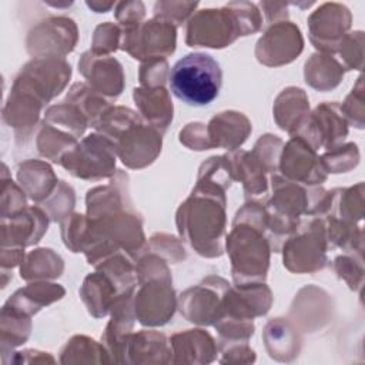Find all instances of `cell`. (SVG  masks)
<instances>
[{
	"label": "cell",
	"instance_id": "7402d4cb",
	"mask_svg": "<svg viewBox=\"0 0 365 365\" xmlns=\"http://www.w3.org/2000/svg\"><path fill=\"white\" fill-rule=\"evenodd\" d=\"M281 145H282V141L277 135L267 134L257 141L254 151L251 154L254 155L257 163L262 167V170L275 171L277 163L279 160L278 148H281Z\"/></svg>",
	"mask_w": 365,
	"mask_h": 365
},
{
	"label": "cell",
	"instance_id": "277c9868",
	"mask_svg": "<svg viewBox=\"0 0 365 365\" xmlns=\"http://www.w3.org/2000/svg\"><path fill=\"white\" fill-rule=\"evenodd\" d=\"M240 36H244L240 21L232 9L225 4L222 9L197 11L188 21L185 41L191 47L222 48Z\"/></svg>",
	"mask_w": 365,
	"mask_h": 365
},
{
	"label": "cell",
	"instance_id": "484cf974",
	"mask_svg": "<svg viewBox=\"0 0 365 365\" xmlns=\"http://www.w3.org/2000/svg\"><path fill=\"white\" fill-rule=\"evenodd\" d=\"M341 111H345V115L356 128L364 127V97H362V78H358L356 87L352 88V93L346 97L345 103L341 107Z\"/></svg>",
	"mask_w": 365,
	"mask_h": 365
},
{
	"label": "cell",
	"instance_id": "2e32d148",
	"mask_svg": "<svg viewBox=\"0 0 365 365\" xmlns=\"http://www.w3.org/2000/svg\"><path fill=\"white\" fill-rule=\"evenodd\" d=\"M250 131L251 124L248 118L242 113L237 111L220 113L207 127L211 148L224 147L227 150H234L247 140Z\"/></svg>",
	"mask_w": 365,
	"mask_h": 365
},
{
	"label": "cell",
	"instance_id": "7c38bea8",
	"mask_svg": "<svg viewBox=\"0 0 365 365\" xmlns=\"http://www.w3.org/2000/svg\"><path fill=\"white\" fill-rule=\"evenodd\" d=\"M143 284V282H141ZM171 278H155L141 285L134 298V312L143 325H163L174 314Z\"/></svg>",
	"mask_w": 365,
	"mask_h": 365
},
{
	"label": "cell",
	"instance_id": "9a60e30c",
	"mask_svg": "<svg viewBox=\"0 0 365 365\" xmlns=\"http://www.w3.org/2000/svg\"><path fill=\"white\" fill-rule=\"evenodd\" d=\"M217 284H211L210 278L195 288H190L181 295V314L188 321L197 324H214L221 315V301L224 292L220 295Z\"/></svg>",
	"mask_w": 365,
	"mask_h": 365
},
{
	"label": "cell",
	"instance_id": "5bb4252c",
	"mask_svg": "<svg viewBox=\"0 0 365 365\" xmlns=\"http://www.w3.org/2000/svg\"><path fill=\"white\" fill-rule=\"evenodd\" d=\"M80 71L91 84V88L104 96L117 97L123 90V67L111 57L94 54L91 50L81 56Z\"/></svg>",
	"mask_w": 365,
	"mask_h": 365
},
{
	"label": "cell",
	"instance_id": "6da1fadb",
	"mask_svg": "<svg viewBox=\"0 0 365 365\" xmlns=\"http://www.w3.org/2000/svg\"><path fill=\"white\" fill-rule=\"evenodd\" d=\"M177 225L180 235L198 254L204 257L221 255L225 232L224 190L197 182L191 197L181 204L177 212Z\"/></svg>",
	"mask_w": 365,
	"mask_h": 365
},
{
	"label": "cell",
	"instance_id": "ffe728a7",
	"mask_svg": "<svg viewBox=\"0 0 365 365\" xmlns=\"http://www.w3.org/2000/svg\"><path fill=\"white\" fill-rule=\"evenodd\" d=\"M64 295V289L56 284H30L29 287L19 289L6 305L9 307H26L29 312L33 314L40 309V307L47 305Z\"/></svg>",
	"mask_w": 365,
	"mask_h": 365
},
{
	"label": "cell",
	"instance_id": "8992f818",
	"mask_svg": "<svg viewBox=\"0 0 365 365\" xmlns=\"http://www.w3.org/2000/svg\"><path fill=\"white\" fill-rule=\"evenodd\" d=\"M120 46L138 60L165 58L175 50V26L154 17L135 29L123 30Z\"/></svg>",
	"mask_w": 365,
	"mask_h": 365
},
{
	"label": "cell",
	"instance_id": "8fae6325",
	"mask_svg": "<svg viewBox=\"0 0 365 365\" xmlns=\"http://www.w3.org/2000/svg\"><path fill=\"white\" fill-rule=\"evenodd\" d=\"M279 160L281 170L289 181L314 185L327 180V170L324 168L321 158L299 135H292L284 147Z\"/></svg>",
	"mask_w": 365,
	"mask_h": 365
},
{
	"label": "cell",
	"instance_id": "7a4b0ae2",
	"mask_svg": "<svg viewBox=\"0 0 365 365\" xmlns=\"http://www.w3.org/2000/svg\"><path fill=\"white\" fill-rule=\"evenodd\" d=\"M251 220L237 212L232 231L227 238V251L232 262L237 285L255 284L265 278L268 269V240L264 238L267 212L258 204H247Z\"/></svg>",
	"mask_w": 365,
	"mask_h": 365
},
{
	"label": "cell",
	"instance_id": "603a6c76",
	"mask_svg": "<svg viewBox=\"0 0 365 365\" xmlns=\"http://www.w3.org/2000/svg\"><path fill=\"white\" fill-rule=\"evenodd\" d=\"M121 43V31L120 29L107 21V23H103L100 24L96 31H94V38H93V53L94 54H101L103 56L106 53H110L113 50L117 48V46H120Z\"/></svg>",
	"mask_w": 365,
	"mask_h": 365
},
{
	"label": "cell",
	"instance_id": "4316f807",
	"mask_svg": "<svg viewBox=\"0 0 365 365\" xmlns=\"http://www.w3.org/2000/svg\"><path fill=\"white\" fill-rule=\"evenodd\" d=\"M335 269L341 278H344L352 289H359L361 287L356 284L354 274L362 275V261H355L346 255H341L335 259Z\"/></svg>",
	"mask_w": 365,
	"mask_h": 365
},
{
	"label": "cell",
	"instance_id": "52a82bcc",
	"mask_svg": "<svg viewBox=\"0 0 365 365\" xmlns=\"http://www.w3.org/2000/svg\"><path fill=\"white\" fill-rule=\"evenodd\" d=\"M284 245V265L295 272H312L324 268L327 262V234L322 220L314 218L307 225H299Z\"/></svg>",
	"mask_w": 365,
	"mask_h": 365
},
{
	"label": "cell",
	"instance_id": "ba28073f",
	"mask_svg": "<svg viewBox=\"0 0 365 365\" xmlns=\"http://www.w3.org/2000/svg\"><path fill=\"white\" fill-rule=\"evenodd\" d=\"M113 143L121 161L131 168H141L153 163L161 150V134L141 120L130 124Z\"/></svg>",
	"mask_w": 365,
	"mask_h": 365
},
{
	"label": "cell",
	"instance_id": "30bf717a",
	"mask_svg": "<svg viewBox=\"0 0 365 365\" xmlns=\"http://www.w3.org/2000/svg\"><path fill=\"white\" fill-rule=\"evenodd\" d=\"M302 36L291 21L271 24L257 43V58L267 66H279L292 61L302 51Z\"/></svg>",
	"mask_w": 365,
	"mask_h": 365
},
{
	"label": "cell",
	"instance_id": "d4e9b609",
	"mask_svg": "<svg viewBox=\"0 0 365 365\" xmlns=\"http://www.w3.org/2000/svg\"><path fill=\"white\" fill-rule=\"evenodd\" d=\"M144 11L145 9L141 1H121L115 6V17L123 30L138 27L144 17Z\"/></svg>",
	"mask_w": 365,
	"mask_h": 365
},
{
	"label": "cell",
	"instance_id": "e0dca14e",
	"mask_svg": "<svg viewBox=\"0 0 365 365\" xmlns=\"http://www.w3.org/2000/svg\"><path fill=\"white\" fill-rule=\"evenodd\" d=\"M134 101L143 117L155 130L165 131L173 120V103L163 86L134 88Z\"/></svg>",
	"mask_w": 365,
	"mask_h": 365
},
{
	"label": "cell",
	"instance_id": "cb8c5ba5",
	"mask_svg": "<svg viewBox=\"0 0 365 365\" xmlns=\"http://www.w3.org/2000/svg\"><path fill=\"white\" fill-rule=\"evenodd\" d=\"M198 6L197 1L194 3H181V1H157L154 4V17L164 19L171 24L175 23L180 26L194 9Z\"/></svg>",
	"mask_w": 365,
	"mask_h": 365
},
{
	"label": "cell",
	"instance_id": "3957f363",
	"mask_svg": "<svg viewBox=\"0 0 365 365\" xmlns=\"http://www.w3.org/2000/svg\"><path fill=\"white\" fill-rule=\"evenodd\" d=\"M168 81L178 100L192 107H204L218 97L222 71L212 56L190 53L173 66Z\"/></svg>",
	"mask_w": 365,
	"mask_h": 365
},
{
	"label": "cell",
	"instance_id": "83f0119b",
	"mask_svg": "<svg viewBox=\"0 0 365 365\" xmlns=\"http://www.w3.org/2000/svg\"><path fill=\"white\" fill-rule=\"evenodd\" d=\"M87 6L94 10L96 13H106L108 11L111 7L115 6V3L110 1V3H101V1H87Z\"/></svg>",
	"mask_w": 365,
	"mask_h": 365
},
{
	"label": "cell",
	"instance_id": "ac0fdd59",
	"mask_svg": "<svg viewBox=\"0 0 365 365\" xmlns=\"http://www.w3.org/2000/svg\"><path fill=\"white\" fill-rule=\"evenodd\" d=\"M275 120L282 130L294 134L305 124L308 115V98L301 88L284 90L275 101Z\"/></svg>",
	"mask_w": 365,
	"mask_h": 365
},
{
	"label": "cell",
	"instance_id": "d6986e66",
	"mask_svg": "<svg viewBox=\"0 0 365 365\" xmlns=\"http://www.w3.org/2000/svg\"><path fill=\"white\" fill-rule=\"evenodd\" d=\"M342 76V66L331 56L314 54L305 63V81L317 90L334 88L339 84Z\"/></svg>",
	"mask_w": 365,
	"mask_h": 365
},
{
	"label": "cell",
	"instance_id": "4fadbf2b",
	"mask_svg": "<svg viewBox=\"0 0 365 365\" xmlns=\"http://www.w3.org/2000/svg\"><path fill=\"white\" fill-rule=\"evenodd\" d=\"M53 41L51 53L66 54L74 48L77 40V27L71 19L51 17L34 27L27 40V48L31 54L44 53L48 41Z\"/></svg>",
	"mask_w": 365,
	"mask_h": 365
},
{
	"label": "cell",
	"instance_id": "5b68a950",
	"mask_svg": "<svg viewBox=\"0 0 365 365\" xmlns=\"http://www.w3.org/2000/svg\"><path fill=\"white\" fill-rule=\"evenodd\" d=\"M61 165L84 180L108 177L115 168V144L106 135L91 134L61 158Z\"/></svg>",
	"mask_w": 365,
	"mask_h": 365
},
{
	"label": "cell",
	"instance_id": "9c48e42d",
	"mask_svg": "<svg viewBox=\"0 0 365 365\" xmlns=\"http://www.w3.org/2000/svg\"><path fill=\"white\" fill-rule=\"evenodd\" d=\"M309 37L317 48L335 53L351 27V13L339 3H324L308 19Z\"/></svg>",
	"mask_w": 365,
	"mask_h": 365
},
{
	"label": "cell",
	"instance_id": "44dd1931",
	"mask_svg": "<svg viewBox=\"0 0 365 365\" xmlns=\"http://www.w3.org/2000/svg\"><path fill=\"white\" fill-rule=\"evenodd\" d=\"M359 160L358 147L355 144L336 145L321 157L322 165L327 173H345L355 167Z\"/></svg>",
	"mask_w": 365,
	"mask_h": 365
}]
</instances>
